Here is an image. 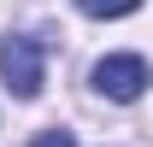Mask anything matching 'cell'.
Segmentation results:
<instances>
[{
	"instance_id": "6da1fadb",
	"label": "cell",
	"mask_w": 153,
	"mask_h": 147,
	"mask_svg": "<svg viewBox=\"0 0 153 147\" xmlns=\"http://www.w3.org/2000/svg\"><path fill=\"white\" fill-rule=\"evenodd\" d=\"M0 76L18 100H36L41 94V41L36 36H6L0 41Z\"/></svg>"
},
{
	"instance_id": "7a4b0ae2",
	"label": "cell",
	"mask_w": 153,
	"mask_h": 147,
	"mask_svg": "<svg viewBox=\"0 0 153 147\" xmlns=\"http://www.w3.org/2000/svg\"><path fill=\"white\" fill-rule=\"evenodd\" d=\"M147 82H153V71H147V59H135V53H112V59L94 65V88L106 94V100H124V106L141 100Z\"/></svg>"
},
{
	"instance_id": "3957f363",
	"label": "cell",
	"mask_w": 153,
	"mask_h": 147,
	"mask_svg": "<svg viewBox=\"0 0 153 147\" xmlns=\"http://www.w3.org/2000/svg\"><path fill=\"white\" fill-rule=\"evenodd\" d=\"M76 6H82L88 18H130L141 0H76Z\"/></svg>"
},
{
	"instance_id": "277c9868",
	"label": "cell",
	"mask_w": 153,
	"mask_h": 147,
	"mask_svg": "<svg viewBox=\"0 0 153 147\" xmlns=\"http://www.w3.org/2000/svg\"><path fill=\"white\" fill-rule=\"evenodd\" d=\"M30 147H76V135H71V129H41Z\"/></svg>"
}]
</instances>
